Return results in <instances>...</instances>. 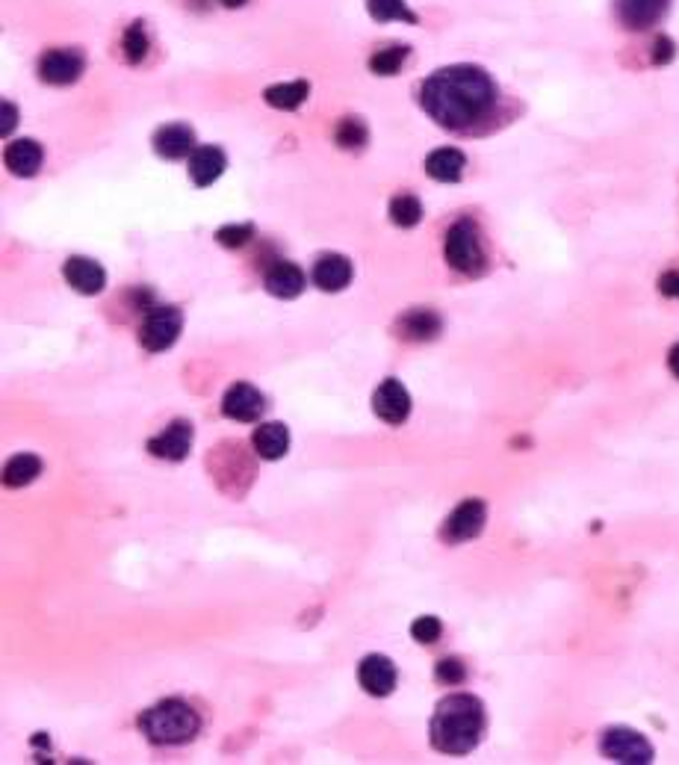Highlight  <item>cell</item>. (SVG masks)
<instances>
[{
    "mask_svg": "<svg viewBox=\"0 0 679 765\" xmlns=\"http://www.w3.org/2000/svg\"><path fill=\"white\" fill-rule=\"evenodd\" d=\"M668 6L671 0H618V18L626 30H647L665 18Z\"/></svg>",
    "mask_w": 679,
    "mask_h": 765,
    "instance_id": "14",
    "label": "cell"
},
{
    "mask_svg": "<svg viewBox=\"0 0 679 765\" xmlns=\"http://www.w3.org/2000/svg\"><path fill=\"white\" fill-rule=\"evenodd\" d=\"M62 275L83 296H98L107 287V272L92 257H68L62 266Z\"/></svg>",
    "mask_w": 679,
    "mask_h": 765,
    "instance_id": "12",
    "label": "cell"
},
{
    "mask_svg": "<svg viewBox=\"0 0 679 765\" xmlns=\"http://www.w3.org/2000/svg\"><path fill=\"white\" fill-rule=\"evenodd\" d=\"M192 438H195L192 423L175 420L157 438L148 441V452L157 455V458H166V461H184L186 455H189V449H192Z\"/></svg>",
    "mask_w": 679,
    "mask_h": 765,
    "instance_id": "13",
    "label": "cell"
},
{
    "mask_svg": "<svg viewBox=\"0 0 679 765\" xmlns=\"http://www.w3.org/2000/svg\"><path fill=\"white\" fill-rule=\"evenodd\" d=\"M668 367H671V373L679 379V343L668 352Z\"/></svg>",
    "mask_w": 679,
    "mask_h": 765,
    "instance_id": "36",
    "label": "cell"
},
{
    "mask_svg": "<svg viewBox=\"0 0 679 765\" xmlns=\"http://www.w3.org/2000/svg\"><path fill=\"white\" fill-rule=\"evenodd\" d=\"M83 54L71 51V48H60V51H48L39 60V77L51 86H68L74 80H80L83 74Z\"/></svg>",
    "mask_w": 679,
    "mask_h": 765,
    "instance_id": "10",
    "label": "cell"
},
{
    "mask_svg": "<svg viewBox=\"0 0 679 765\" xmlns=\"http://www.w3.org/2000/svg\"><path fill=\"white\" fill-rule=\"evenodd\" d=\"M225 166H228V157L219 145H201L189 157V178L195 187H210L222 178Z\"/></svg>",
    "mask_w": 679,
    "mask_h": 765,
    "instance_id": "15",
    "label": "cell"
},
{
    "mask_svg": "<svg viewBox=\"0 0 679 765\" xmlns=\"http://www.w3.org/2000/svg\"><path fill=\"white\" fill-rule=\"evenodd\" d=\"M122 48L124 60L130 65H139L145 60V54H148V36H145V24H142V21H136V24L127 27V33H124L122 39Z\"/></svg>",
    "mask_w": 679,
    "mask_h": 765,
    "instance_id": "28",
    "label": "cell"
},
{
    "mask_svg": "<svg viewBox=\"0 0 679 765\" xmlns=\"http://www.w3.org/2000/svg\"><path fill=\"white\" fill-rule=\"evenodd\" d=\"M420 104L440 128H473L491 116L496 86L491 74L476 65H446L423 80Z\"/></svg>",
    "mask_w": 679,
    "mask_h": 765,
    "instance_id": "1",
    "label": "cell"
},
{
    "mask_svg": "<svg viewBox=\"0 0 679 765\" xmlns=\"http://www.w3.org/2000/svg\"><path fill=\"white\" fill-rule=\"evenodd\" d=\"M440 328H443L440 317L426 308L408 311L399 319V337H408V340H434L440 334Z\"/></svg>",
    "mask_w": 679,
    "mask_h": 765,
    "instance_id": "23",
    "label": "cell"
},
{
    "mask_svg": "<svg viewBox=\"0 0 679 765\" xmlns=\"http://www.w3.org/2000/svg\"><path fill=\"white\" fill-rule=\"evenodd\" d=\"M334 139H337V145L340 148H361L364 142H367V128H364V122L361 119H343L337 130H334Z\"/></svg>",
    "mask_w": 679,
    "mask_h": 765,
    "instance_id": "29",
    "label": "cell"
},
{
    "mask_svg": "<svg viewBox=\"0 0 679 765\" xmlns=\"http://www.w3.org/2000/svg\"><path fill=\"white\" fill-rule=\"evenodd\" d=\"M390 219H393V225H399V228H414V225H420V219H423V204H420V198H417V195H408V192L396 195V198L390 201Z\"/></svg>",
    "mask_w": 679,
    "mask_h": 765,
    "instance_id": "25",
    "label": "cell"
},
{
    "mask_svg": "<svg viewBox=\"0 0 679 765\" xmlns=\"http://www.w3.org/2000/svg\"><path fill=\"white\" fill-rule=\"evenodd\" d=\"M222 6H228V9H237V6H243L246 0H219Z\"/></svg>",
    "mask_w": 679,
    "mask_h": 765,
    "instance_id": "37",
    "label": "cell"
},
{
    "mask_svg": "<svg viewBox=\"0 0 679 765\" xmlns=\"http://www.w3.org/2000/svg\"><path fill=\"white\" fill-rule=\"evenodd\" d=\"M485 520H488V506L485 500H464L458 509L452 511L440 529V538L446 544H464V541H473L476 535H482L485 529Z\"/></svg>",
    "mask_w": 679,
    "mask_h": 765,
    "instance_id": "7",
    "label": "cell"
},
{
    "mask_svg": "<svg viewBox=\"0 0 679 765\" xmlns=\"http://www.w3.org/2000/svg\"><path fill=\"white\" fill-rule=\"evenodd\" d=\"M184 328V314L181 308L175 305H166V308H154L142 328H139V343L148 349V352H166L169 346H175L178 334Z\"/></svg>",
    "mask_w": 679,
    "mask_h": 765,
    "instance_id": "6",
    "label": "cell"
},
{
    "mask_svg": "<svg viewBox=\"0 0 679 765\" xmlns=\"http://www.w3.org/2000/svg\"><path fill=\"white\" fill-rule=\"evenodd\" d=\"M352 281V260L346 255H322L313 266V284L325 293H340Z\"/></svg>",
    "mask_w": 679,
    "mask_h": 765,
    "instance_id": "16",
    "label": "cell"
},
{
    "mask_svg": "<svg viewBox=\"0 0 679 765\" xmlns=\"http://www.w3.org/2000/svg\"><path fill=\"white\" fill-rule=\"evenodd\" d=\"M437 680L440 683H446V686H461L464 680H467V665L461 662V659H455V656H446V659H440L437 662Z\"/></svg>",
    "mask_w": 679,
    "mask_h": 765,
    "instance_id": "30",
    "label": "cell"
},
{
    "mask_svg": "<svg viewBox=\"0 0 679 765\" xmlns=\"http://www.w3.org/2000/svg\"><path fill=\"white\" fill-rule=\"evenodd\" d=\"M254 228L251 225H225L216 231V240L225 246V249H243L248 240H251Z\"/></svg>",
    "mask_w": 679,
    "mask_h": 765,
    "instance_id": "31",
    "label": "cell"
},
{
    "mask_svg": "<svg viewBox=\"0 0 679 765\" xmlns=\"http://www.w3.org/2000/svg\"><path fill=\"white\" fill-rule=\"evenodd\" d=\"M254 449L260 458L266 461H278L287 455L290 449V429L284 423H263L260 429H254Z\"/></svg>",
    "mask_w": 679,
    "mask_h": 765,
    "instance_id": "21",
    "label": "cell"
},
{
    "mask_svg": "<svg viewBox=\"0 0 679 765\" xmlns=\"http://www.w3.org/2000/svg\"><path fill=\"white\" fill-rule=\"evenodd\" d=\"M600 751L612 763L626 765H647L653 763V757H656L653 745L632 727H609L600 739Z\"/></svg>",
    "mask_w": 679,
    "mask_h": 765,
    "instance_id": "5",
    "label": "cell"
},
{
    "mask_svg": "<svg viewBox=\"0 0 679 765\" xmlns=\"http://www.w3.org/2000/svg\"><path fill=\"white\" fill-rule=\"evenodd\" d=\"M408 60V48L402 45H390V48H381L370 57V71L372 74H381V77H393L402 65Z\"/></svg>",
    "mask_w": 679,
    "mask_h": 765,
    "instance_id": "27",
    "label": "cell"
},
{
    "mask_svg": "<svg viewBox=\"0 0 679 765\" xmlns=\"http://www.w3.org/2000/svg\"><path fill=\"white\" fill-rule=\"evenodd\" d=\"M446 263L464 275H476L485 269V249L473 219H458L446 234Z\"/></svg>",
    "mask_w": 679,
    "mask_h": 765,
    "instance_id": "4",
    "label": "cell"
},
{
    "mask_svg": "<svg viewBox=\"0 0 679 765\" xmlns=\"http://www.w3.org/2000/svg\"><path fill=\"white\" fill-rule=\"evenodd\" d=\"M305 284H308L305 272L296 263H290V260H281V263H275L266 272V290L275 299H296V296L305 293Z\"/></svg>",
    "mask_w": 679,
    "mask_h": 765,
    "instance_id": "18",
    "label": "cell"
},
{
    "mask_svg": "<svg viewBox=\"0 0 679 765\" xmlns=\"http://www.w3.org/2000/svg\"><path fill=\"white\" fill-rule=\"evenodd\" d=\"M42 160H45V151L36 139H15L6 148V169L15 178H33L42 169Z\"/></svg>",
    "mask_w": 679,
    "mask_h": 765,
    "instance_id": "17",
    "label": "cell"
},
{
    "mask_svg": "<svg viewBox=\"0 0 679 765\" xmlns=\"http://www.w3.org/2000/svg\"><path fill=\"white\" fill-rule=\"evenodd\" d=\"M0 133L3 136H9L12 130H15V125H18V110H15V104H9V101H3V113H0Z\"/></svg>",
    "mask_w": 679,
    "mask_h": 765,
    "instance_id": "35",
    "label": "cell"
},
{
    "mask_svg": "<svg viewBox=\"0 0 679 765\" xmlns=\"http://www.w3.org/2000/svg\"><path fill=\"white\" fill-rule=\"evenodd\" d=\"M36 476H42V458L33 455V452H18L3 467V485L6 488H24Z\"/></svg>",
    "mask_w": 679,
    "mask_h": 765,
    "instance_id": "22",
    "label": "cell"
},
{
    "mask_svg": "<svg viewBox=\"0 0 679 765\" xmlns=\"http://www.w3.org/2000/svg\"><path fill=\"white\" fill-rule=\"evenodd\" d=\"M440 633H443V624L434 615H423V618H417L411 624V636H414V641H420V644H434L440 638Z\"/></svg>",
    "mask_w": 679,
    "mask_h": 765,
    "instance_id": "32",
    "label": "cell"
},
{
    "mask_svg": "<svg viewBox=\"0 0 679 765\" xmlns=\"http://www.w3.org/2000/svg\"><path fill=\"white\" fill-rule=\"evenodd\" d=\"M671 60H674V42L668 36H659L656 45H653V63L665 65L671 63Z\"/></svg>",
    "mask_w": 679,
    "mask_h": 765,
    "instance_id": "33",
    "label": "cell"
},
{
    "mask_svg": "<svg viewBox=\"0 0 679 765\" xmlns=\"http://www.w3.org/2000/svg\"><path fill=\"white\" fill-rule=\"evenodd\" d=\"M310 86L308 80H293V83H275L263 92L266 104L275 110H299L308 101Z\"/></svg>",
    "mask_w": 679,
    "mask_h": 765,
    "instance_id": "24",
    "label": "cell"
},
{
    "mask_svg": "<svg viewBox=\"0 0 679 765\" xmlns=\"http://www.w3.org/2000/svg\"><path fill=\"white\" fill-rule=\"evenodd\" d=\"M659 293L668 299H679V272H665L659 278Z\"/></svg>",
    "mask_w": 679,
    "mask_h": 765,
    "instance_id": "34",
    "label": "cell"
},
{
    "mask_svg": "<svg viewBox=\"0 0 679 765\" xmlns=\"http://www.w3.org/2000/svg\"><path fill=\"white\" fill-rule=\"evenodd\" d=\"M464 166H467V157H464L458 148H437V151L429 154V160H426L429 178L440 181V184H455V181H461Z\"/></svg>",
    "mask_w": 679,
    "mask_h": 765,
    "instance_id": "20",
    "label": "cell"
},
{
    "mask_svg": "<svg viewBox=\"0 0 679 765\" xmlns=\"http://www.w3.org/2000/svg\"><path fill=\"white\" fill-rule=\"evenodd\" d=\"M372 411L390 423V426H402L411 417V393L399 379H384L378 384L375 396H372Z\"/></svg>",
    "mask_w": 679,
    "mask_h": 765,
    "instance_id": "8",
    "label": "cell"
},
{
    "mask_svg": "<svg viewBox=\"0 0 679 765\" xmlns=\"http://www.w3.org/2000/svg\"><path fill=\"white\" fill-rule=\"evenodd\" d=\"M139 730L151 745H186L198 736L201 721L198 712L186 701H163L139 715Z\"/></svg>",
    "mask_w": 679,
    "mask_h": 765,
    "instance_id": "3",
    "label": "cell"
},
{
    "mask_svg": "<svg viewBox=\"0 0 679 765\" xmlns=\"http://www.w3.org/2000/svg\"><path fill=\"white\" fill-rule=\"evenodd\" d=\"M266 408V396L248 382H237L222 399V411L225 417L237 420V423H254Z\"/></svg>",
    "mask_w": 679,
    "mask_h": 765,
    "instance_id": "11",
    "label": "cell"
},
{
    "mask_svg": "<svg viewBox=\"0 0 679 765\" xmlns=\"http://www.w3.org/2000/svg\"><path fill=\"white\" fill-rule=\"evenodd\" d=\"M358 680L364 686V692L372 695V698H387L393 689H396V680H399V671L393 665V659L381 656V653H370L361 659L358 665Z\"/></svg>",
    "mask_w": 679,
    "mask_h": 765,
    "instance_id": "9",
    "label": "cell"
},
{
    "mask_svg": "<svg viewBox=\"0 0 679 765\" xmlns=\"http://www.w3.org/2000/svg\"><path fill=\"white\" fill-rule=\"evenodd\" d=\"M192 145H195V133L189 125H166L154 133V151L163 157V160H181L186 154H192Z\"/></svg>",
    "mask_w": 679,
    "mask_h": 765,
    "instance_id": "19",
    "label": "cell"
},
{
    "mask_svg": "<svg viewBox=\"0 0 679 765\" xmlns=\"http://www.w3.org/2000/svg\"><path fill=\"white\" fill-rule=\"evenodd\" d=\"M485 733V703L476 695H449L437 703L432 715V745L440 754H470Z\"/></svg>",
    "mask_w": 679,
    "mask_h": 765,
    "instance_id": "2",
    "label": "cell"
},
{
    "mask_svg": "<svg viewBox=\"0 0 679 765\" xmlns=\"http://www.w3.org/2000/svg\"><path fill=\"white\" fill-rule=\"evenodd\" d=\"M367 9L375 21H408V24H417V15L408 9L405 0H367Z\"/></svg>",
    "mask_w": 679,
    "mask_h": 765,
    "instance_id": "26",
    "label": "cell"
}]
</instances>
